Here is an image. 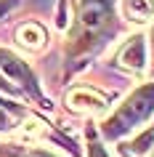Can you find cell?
Here are the masks:
<instances>
[{"mask_svg":"<svg viewBox=\"0 0 154 157\" xmlns=\"http://www.w3.org/2000/svg\"><path fill=\"white\" fill-rule=\"evenodd\" d=\"M0 157H56L48 149L21 147V144H0Z\"/></svg>","mask_w":154,"mask_h":157,"instance_id":"cell-8","label":"cell"},{"mask_svg":"<svg viewBox=\"0 0 154 157\" xmlns=\"http://www.w3.org/2000/svg\"><path fill=\"white\" fill-rule=\"evenodd\" d=\"M114 29H117L114 0H80L77 19H74L69 45H66L69 69H77L93 53H98L114 37Z\"/></svg>","mask_w":154,"mask_h":157,"instance_id":"cell-1","label":"cell"},{"mask_svg":"<svg viewBox=\"0 0 154 157\" xmlns=\"http://www.w3.org/2000/svg\"><path fill=\"white\" fill-rule=\"evenodd\" d=\"M128 147H130V149H125L128 155H146L149 149H154V128L144 131L136 141H133V144H128Z\"/></svg>","mask_w":154,"mask_h":157,"instance_id":"cell-9","label":"cell"},{"mask_svg":"<svg viewBox=\"0 0 154 157\" xmlns=\"http://www.w3.org/2000/svg\"><path fill=\"white\" fill-rule=\"evenodd\" d=\"M122 13L128 21L146 24L154 16V0H122Z\"/></svg>","mask_w":154,"mask_h":157,"instance_id":"cell-7","label":"cell"},{"mask_svg":"<svg viewBox=\"0 0 154 157\" xmlns=\"http://www.w3.org/2000/svg\"><path fill=\"white\" fill-rule=\"evenodd\" d=\"M152 157H154V149H152Z\"/></svg>","mask_w":154,"mask_h":157,"instance_id":"cell-15","label":"cell"},{"mask_svg":"<svg viewBox=\"0 0 154 157\" xmlns=\"http://www.w3.org/2000/svg\"><path fill=\"white\" fill-rule=\"evenodd\" d=\"M152 53H154V32H152ZM152 75H154V59H152Z\"/></svg>","mask_w":154,"mask_h":157,"instance_id":"cell-14","label":"cell"},{"mask_svg":"<svg viewBox=\"0 0 154 157\" xmlns=\"http://www.w3.org/2000/svg\"><path fill=\"white\" fill-rule=\"evenodd\" d=\"M0 69H3V75H6V77H11L13 83H19V88H21L27 96H32V99L40 101V107H48V101L43 99V93H40V83H37L35 72L16 56V53L0 48Z\"/></svg>","mask_w":154,"mask_h":157,"instance_id":"cell-3","label":"cell"},{"mask_svg":"<svg viewBox=\"0 0 154 157\" xmlns=\"http://www.w3.org/2000/svg\"><path fill=\"white\" fill-rule=\"evenodd\" d=\"M13 6H16V0H0V19L6 16V13H8Z\"/></svg>","mask_w":154,"mask_h":157,"instance_id":"cell-12","label":"cell"},{"mask_svg":"<svg viewBox=\"0 0 154 157\" xmlns=\"http://www.w3.org/2000/svg\"><path fill=\"white\" fill-rule=\"evenodd\" d=\"M6 109H16V107H11V104H0V131H11V128H13V120L8 117Z\"/></svg>","mask_w":154,"mask_h":157,"instance_id":"cell-11","label":"cell"},{"mask_svg":"<svg viewBox=\"0 0 154 157\" xmlns=\"http://www.w3.org/2000/svg\"><path fill=\"white\" fill-rule=\"evenodd\" d=\"M16 43L21 48H27V51H40L43 45L48 43V32H45L43 24H37V21H27V24H21L16 29Z\"/></svg>","mask_w":154,"mask_h":157,"instance_id":"cell-6","label":"cell"},{"mask_svg":"<svg viewBox=\"0 0 154 157\" xmlns=\"http://www.w3.org/2000/svg\"><path fill=\"white\" fill-rule=\"evenodd\" d=\"M117 67H122L125 72H144L146 69V37L144 35H133L125 40V45L117 53Z\"/></svg>","mask_w":154,"mask_h":157,"instance_id":"cell-5","label":"cell"},{"mask_svg":"<svg viewBox=\"0 0 154 157\" xmlns=\"http://www.w3.org/2000/svg\"><path fill=\"white\" fill-rule=\"evenodd\" d=\"M66 107L80 115H101L109 107V99L93 88H72L66 96Z\"/></svg>","mask_w":154,"mask_h":157,"instance_id":"cell-4","label":"cell"},{"mask_svg":"<svg viewBox=\"0 0 154 157\" xmlns=\"http://www.w3.org/2000/svg\"><path fill=\"white\" fill-rule=\"evenodd\" d=\"M0 91H6V93H16V88L8 83V77H6V75H0Z\"/></svg>","mask_w":154,"mask_h":157,"instance_id":"cell-13","label":"cell"},{"mask_svg":"<svg viewBox=\"0 0 154 157\" xmlns=\"http://www.w3.org/2000/svg\"><path fill=\"white\" fill-rule=\"evenodd\" d=\"M154 115V83H144L141 88L130 93L120 107L112 112V117H106L101 125V133L106 139H122L125 133L136 131L141 123H146Z\"/></svg>","mask_w":154,"mask_h":157,"instance_id":"cell-2","label":"cell"},{"mask_svg":"<svg viewBox=\"0 0 154 157\" xmlns=\"http://www.w3.org/2000/svg\"><path fill=\"white\" fill-rule=\"evenodd\" d=\"M88 157H109V152H106L104 144L93 136V131H88Z\"/></svg>","mask_w":154,"mask_h":157,"instance_id":"cell-10","label":"cell"}]
</instances>
